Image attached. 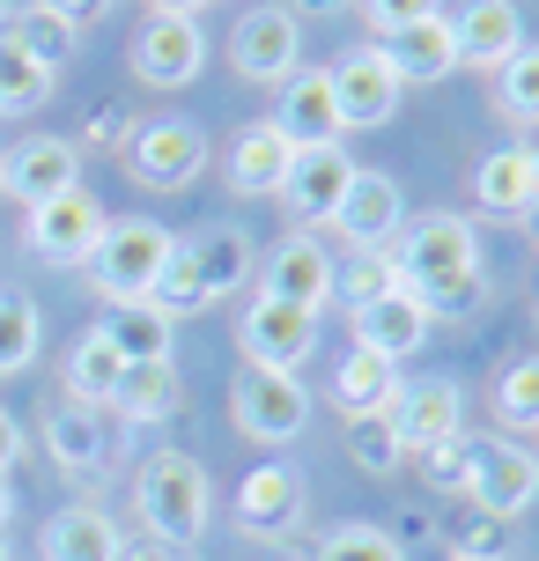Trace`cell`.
Wrapping results in <instances>:
<instances>
[{
  "mask_svg": "<svg viewBox=\"0 0 539 561\" xmlns=\"http://www.w3.org/2000/svg\"><path fill=\"white\" fill-rule=\"evenodd\" d=\"M126 170L141 178L148 193H185L207 170V134L193 118H148V126L126 134Z\"/></svg>",
  "mask_w": 539,
  "mask_h": 561,
  "instance_id": "cell-6",
  "label": "cell"
},
{
  "mask_svg": "<svg viewBox=\"0 0 539 561\" xmlns=\"http://www.w3.org/2000/svg\"><path fill=\"white\" fill-rule=\"evenodd\" d=\"M37 547H45V561H126V539H118L112 510H96V503L59 510Z\"/></svg>",
  "mask_w": 539,
  "mask_h": 561,
  "instance_id": "cell-25",
  "label": "cell"
},
{
  "mask_svg": "<svg viewBox=\"0 0 539 561\" xmlns=\"http://www.w3.org/2000/svg\"><path fill=\"white\" fill-rule=\"evenodd\" d=\"M259 296H274V304H288V310H311V318L333 304V259H325V244H318L311 229H296V237H282V244L266 252Z\"/></svg>",
  "mask_w": 539,
  "mask_h": 561,
  "instance_id": "cell-14",
  "label": "cell"
},
{
  "mask_svg": "<svg viewBox=\"0 0 539 561\" xmlns=\"http://www.w3.org/2000/svg\"><path fill=\"white\" fill-rule=\"evenodd\" d=\"M341 444H347V458L363 466V473H399V428H392V414H347L341 421Z\"/></svg>",
  "mask_w": 539,
  "mask_h": 561,
  "instance_id": "cell-33",
  "label": "cell"
},
{
  "mask_svg": "<svg viewBox=\"0 0 539 561\" xmlns=\"http://www.w3.org/2000/svg\"><path fill=\"white\" fill-rule=\"evenodd\" d=\"M185 259H193V280H199V296H207V304H222L229 288H244V280H252V244H244L237 229H207V237H193Z\"/></svg>",
  "mask_w": 539,
  "mask_h": 561,
  "instance_id": "cell-29",
  "label": "cell"
},
{
  "mask_svg": "<svg viewBox=\"0 0 539 561\" xmlns=\"http://www.w3.org/2000/svg\"><path fill=\"white\" fill-rule=\"evenodd\" d=\"M333 399H341L347 414H385V407L399 399V363L369 355V347H347L341 377H333Z\"/></svg>",
  "mask_w": 539,
  "mask_h": 561,
  "instance_id": "cell-31",
  "label": "cell"
},
{
  "mask_svg": "<svg viewBox=\"0 0 539 561\" xmlns=\"http://www.w3.org/2000/svg\"><path fill=\"white\" fill-rule=\"evenodd\" d=\"M229 407H237V428H244L252 444H296V436H303V421H311V392H303V377L252 369V363L237 369Z\"/></svg>",
  "mask_w": 539,
  "mask_h": 561,
  "instance_id": "cell-5",
  "label": "cell"
},
{
  "mask_svg": "<svg viewBox=\"0 0 539 561\" xmlns=\"http://www.w3.org/2000/svg\"><path fill=\"white\" fill-rule=\"evenodd\" d=\"M385 259H392V274L406 296H428V288H444L451 274H466V266H481V229L466 222V215H406L399 222V237L385 244Z\"/></svg>",
  "mask_w": 539,
  "mask_h": 561,
  "instance_id": "cell-2",
  "label": "cell"
},
{
  "mask_svg": "<svg viewBox=\"0 0 539 561\" xmlns=\"http://www.w3.org/2000/svg\"><path fill=\"white\" fill-rule=\"evenodd\" d=\"M207 0H148V15H199Z\"/></svg>",
  "mask_w": 539,
  "mask_h": 561,
  "instance_id": "cell-47",
  "label": "cell"
},
{
  "mask_svg": "<svg viewBox=\"0 0 539 561\" xmlns=\"http://www.w3.org/2000/svg\"><path fill=\"white\" fill-rule=\"evenodd\" d=\"M89 148H126V112H118V104H104V112L89 118Z\"/></svg>",
  "mask_w": 539,
  "mask_h": 561,
  "instance_id": "cell-43",
  "label": "cell"
},
{
  "mask_svg": "<svg viewBox=\"0 0 539 561\" xmlns=\"http://www.w3.org/2000/svg\"><path fill=\"white\" fill-rule=\"evenodd\" d=\"M237 347H244L252 369H282V377H296V369L311 363V347H318V318L311 310L274 304V296H252V310L237 318Z\"/></svg>",
  "mask_w": 539,
  "mask_h": 561,
  "instance_id": "cell-9",
  "label": "cell"
},
{
  "mask_svg": "<svg viewBox=\"0 0 539 561\" xmlns=\"http://www.w3.org/2000/svg\"><path fill=\"white\" fill-rule=\"evenodd\" d=\"M126 561H185L177 547H141V554H126Z\"/></svg>",
  "mask_w": 539,
  "mask_h": 561,
  "instance_id": "cell-48",
  "label": "cell"
},
{
  "mask_svg": "<svg viewBox=\"0 0 539 561\" xmlns=\"http://www.w3.org/2000/svg\"><path fill=\"white\" fill-rule=\"evenodd\" d=\"M451 561H511V525H503V517H481V510H473V517H466V525H451Z\"/></svg>",
  "mask_w": 539,
  "mask_h": 561,
  "instance_id": "cell-39",
  "label": "cell"
},
{
  "mask_svg": "<svg viewBox=\"0 0 539 561\" xmlns=\"http://www.w3.org/2000/svg\"><path fill=\"white\" fill-rule=\"evenodd\" d=\"M333 104H341V126L355 134V126H385V118L399 112V82L392 67H385V53H347L341 67H333Z\"/></svg>",
  "mask_w": 539,
  "mask_h": 561,
  "instance_id": "cell-21",
  "label": "cell"
},
{
  "mask_svg": "<svg viewBox=\"0 0 539 561\" xmlns=\"http://www.w3.org/2000/svg\"><path fill=\"white\" fill-rule=\"evenodd\" d=\"M37 340H45V318L30 296H0V377L37 363Z\"/></svg>",
  "mask_w": 539,
  "mask_h": 561,
  "instance_id": "cell-34",
  "label": "cell"
},
{
  "mask_svg": "<svg viewBox=\"0 0 539 561\" xmlns=\"http://www.w3.org/2000/svg\"><path fill=\"white\" fill-rule=\"evenodd\" d=\"M341 8H355V0H288L296 23H303V15H341Z\"/></svg>",
  "mask_w": 539,
  "mask_h": 561,
  "instance_id": "cell-46",
  "label": "cell"
},
{
  "mask_svg": "<svg viewBox=\"0 0 539 561\" xmlns=\"http://www.w3.org/2000/svg\"><path fill=\"white\" fill-rule=\"evenodd\" d=\"M8 510H15V495H8V480H0V525H8Z\"/></svg>",
  "mask_w": 539,
  "mask_h": 561,
  "instance_id": "cell-49",
  "label": "cell"
},
{
  "mask_svg": "<svg viewBox=\"0 0 539 561\" xmlns=\"http://www.w3.org/2000/svg\"><path fill=\"white\" fill-rule=\"evenodd\" d=\"M229 67H237L244 82L282 89L288 75L303 67V23H296L288 8H252V15H237V30H229Z\"/></svg>",
  "mask_w": 539,
  "mask_h": 561,
  "instance_id": "cell-11",
  "label": "cell"
},
{
  "mask_svg": "<svg viewBox=\"0 0 539 561\" xmlns=\"http://www.w3.org/2000/svg\"><path fill=\"white\" fill-rule=\"evenodd\" d=\"M96 333L112 340L126 363H171V318L156 304H104Z\"/></svg>",
  "mask_w": 539,
  "mask_h": 561,
  "instance_id": "cell-28",
  "label": "cell"
},
{
  "mask_svg": "<svg viewBox=\"0 0 539 561\" xmlns=\"http://www.w3.org/2000/svg\"><path fill=\"white\" fill-rule=\"evenodd\" d=\"M495 112L511 126H539V45H525L495 67Z\"/></svg>",
  "mask_w": 539,
  "mask_h": 561,
  "instance_id": "cell-32",
  "label": "cell"
},
{
  "mask_svg": "<svg viewBox=\"0 0 539 561\" xmlns=\"http://www.w3.org/2000/svg\"><path fill=\"white\" fill-rule=\"evenodd\" d=\"M45 8H53V15H67L74 30H89L96 15H112V0H45Z\"/></svg>",
  "mask_w": 539,
  "mask_h": 561,
  "instance_id": "cell-44",
  "label": "cell"
},
{
  "mask_svg": "<svg viewBox=\"0 0 539 561\" xmlns=\"http://www.w3.org/2000/svg\"><path fill=\"white\" fill-rule=\"evenodd\" d=\"M532 458H539V444H532Z\"/></svg>",
  "mask_w": 539,
  "mask_h": 561,
  "instance_id": "cell-52",
  "label": "cell"
},
{
  "mask_svg": "<svg viewBox=\"0 0 539 561\" xmlns=\"http://www.w3.org/2000/svg\"><path fill=\"white\" fill-rule=\"evenodd\" d=\"M355 318V347H369V355H385V363H406L414 347L428 340V310L406 296V288H385L377 304L347 310Z\"/></svg>",
  "mask_w": 539,
  "mask_h": 561,
  "instance_id": "cell-22",
  "label": "cell"
},
{
  "mask_svg": "<svg viewBox=\"0 0 539 561\" xmlns=\"http://www.w3.org/2000/svg\"><path fill=\"white\" fill-rule=\"evenodd\" d=\"M399 222H406V199H399V185L385 178V170H355V185H347L333 229H341L355 252H385V244L399 237Z\"/></svg>",
  "mask_w": 539,
  "mask_h": 561,
  "instance_id": "cell-18",
  "label": "cell"
},
{
  "mask_svg": "<svg viewBox=\"0 0 539 561\" xmlns=\"http://www.w3.org/2000/svg\"><path fill=\"white\" fill-rule=\"evenodd\" d=\"M104 229H112V215L96 207V193L74 185V193L30 207V252L45 259V266H89L96 244H104Z\"/></svg>",
  "mask_w": 539,
  "mask_h": 561,
  "instance_id": "cell-8",
  "label": "cell"
},
{
  "mask_svg": "<svg viewBox=\"0 0 539 561\" xmlns=\"http://www.w3.org/2000/svg\"><path fill=\"white\" fill-rule=\"evenodd\" d=\"M0 30H8V0H0Z\"/></svg>",
  "mask_w": 539,
  "mask_h": 561,
  "instance_id": "cell-50",
  "label": "cell"
},
{
  "mask_svg": "<svg viewBox=\"0 0 539 561\" xmlns=\"http://www.w3.org/2000/svg\"><path fill=\"white\" fill-rule=\"evenodd\" d=\"M473 199H481L488 215H503V222L532 215V207H539V148H525V140L488 148L481 170H473Z\"/></svg>",
  "mask_w": 539,
  "mask_h": 561,
  "instance_id": "cell-19",
  "label": "cell"
},
{
  "mask_svg": "<svg viewBox=\"0 0 539 561\" xmlns=\"http://www.w3.org/2000/svg\"><path fill=\"white\" fill-rule=\"evenodd\" d=\"M288 163H296V148H288V134L274 126V118H259V126H244V134L229 140V193H282Z\"/></svg>",
  "mask_w": 539,
  "mask_h": 561,
  "instance_id": "cell-24",
  "label": "cell"
},
{
  "mask_svg": "<svg viewBox=\"0 0 539 561\" xmlns=\"http://www.w3.org/2000/svg\"><path fill=\"white\" fill-rule=\"evenodd\" d=\"M134 510L156 533V547H193L207 533V517H215V480H207V466L193 450H156L141 466V480H134Z\"/></svg>",
  "mask_w": 539,
  "mask_h": 561,
  "instance_id": "cell-1",
  "label": "cell"
},
{
  "mask_svg": "<svg viewBox=\"0 0 539 561\" xmlns=\"http://www.w3.org/2000/svg\"><path fill=\"white\" fill-rule=\"evenodd\" d=\"M23 458V428H15V414L0 407V480H8V466Z\"/></svg>",
  "mask_w": 539,
  "mask_h": 561,
  "instance_id": "cell-45",
  "label": "cell"
},
{
  "mask_svg": "<svg viewBox=\"0 0 539 561\" xmlns=\"http://www.w3.org/2000/svg\"><path fill=\"white\" fill-rule=\"evenodd\" d=\"M74 185H82V148L59 134H30L0 156V193L15 207H45V199L74 193Z\"/></svg>",
  "mask_w": 539,
  "mask_h": 561,
  "instance_id": "cell-10",
  "label": "cell"
},
{
  "mask_svg": "<svg viewBox=\"0 0 539 561\" xmlns=\"http://www.w3.org/2000/svg\"><path fill=\"white\" fill-rule=\"evenodd\" d=\"M177 407H185L177 363H126V377H118V392H112L118 421H171Z\"/></svg>",
  "mask_w": 539,
  "mask_h": 561,
  "instance_id": "cell-26",
  "label": "cell"
},
{
  "mask_svg": "<svg viewBox=\"0 0 539 561\" xmlns=\"http://www.w3.org/2000/svg\"><path fill=\"white\" fill-rule=\"evenodd\" d=\"M363 8V23L377 30V37H392V30H406V23H428V15H444L436 0H355Z\"/></svg>",
  "mask_w": 539,
  "mask_h": 561,
  "instance_id": "cell-42",
  "label": "cell"
},
{
  "mask_svg": "<svg viewBox=\"0 0 539 561\" xmlns=\"http://www.w3.org/2000/svg\"><path fill=\"white\" fill-rule=\"evenodd\" d=\"M0 561H8V539H0Z\"/></svg>",
  "mask_w": 539,
  "mask_h": 561,
  "instance_id": "cell-51",
  "label": "cell"
},
{
  "mask_svg": "<svg viewBox=\"0 0 539 561\" xmlns=\"http://www.w3.org/2000/svg\"><path fill=\"white\" fill-rule=\"evenodd\" d=\"M422 458V480L436 495H466V466H473V444L458 436V444H436V450H414Z\"/></svg>",
  "mask_w": 539,
  "mask_h": 561,
  "instance_id": "cell-41",
  "label": "cell"
},
{
  "mask_svg": "<svg viewBox=\"0 0 539 561\" xmlns=\"http://www.w3.org/2000/svg\"><path fill=\"white\" fill-rule=\"evenodd\" d=\"M355 156H347L341 140L333 148H296V163H288V178H282V207H288V222L296 229H333V215H341V199H347V185H355Z\"/></svg>",
  "mask_w": 539,
  "mask_h": 561,
  "instance_id": "cell-7",
  "label": "cell"
},
{
  "mask_svg": "<svg viewBox=\"0 0 539 561\" xmlns=\"http://www.w3.org/2000/svg\"><path fill=\"white\" fill-rule=\"evenodd\" d=\"M237 525H244V539H288L303 525V473L296 466H252L237 488Z\"/></svg>",
  "mask_w": 539,
  "mask_h": 561,
  "instance_id": "cell-16",
  "label": "cell"
},
{
  "mask_svg": "<svg viewBox=\"0 0 539 561\" xmlns=\"http://www.w3.org/2000/svg\"><path fill=\"white\" fill-rule=\"evenodd\" d=\"M414 304H422L428 318H473V310L488 304V266H466V274H451L444 288H428V296H414Z\"/></svg>",
  "mask_w": 539,
  "mask_h": 561,
  "instance_id": "cell-40",
  "label": "cell"
},
{
  "mask_svg": "<svg viewBox=\"0 0 539 561\" xmlns=\"http://www.w3.org/2000/svg\"><path fill=\"white\" fill-rule=\"evenodd\" d=\"M171 229L148 222V215H126V222L104 229V244L89 259V280H96V296L104 304H148V288L163 274V259H171Z\"/></svg>",
  "mask_w": 539,
  "mask_h": 561,
  "instance_id": "cell-3",
  "label": "cell"
},
{
  "mask_svg": "<svg viewBox=\"0 0 539 561\" xmlns=\"http://www.w3.org/2000/svg\"><path fill=\"white\" fill-rule=\"evenodd\" d=\"M466 503L481 510V517L517 525L539 503V458L525 444H511V436H481L473 444V466H466Z\"/></svg>",
  "mask_w": 539,
  "mask_h": 561,
  "instance_id": "cell-4",
  "label": "cell"
},
{
  "mask_svg": "<svg viewBox=\"0 0 539 561\" xmlns=\"http://www.w3.org/2000/svg\"><path fill=\"white\" fill-rule=\"evenodd\" d=\"M0 37H8V45H15V53H23V59H37L45 75H59V67L74 59V45H82V30L67 23V15H53L45 0H30V8H15Z\"/></svg>",
  "mask_w": 539,
  "mask_h": 561,
  "instance_id": "cell-27",
  "label": "cell"
},
{
  "mask_svg": "<svg viewBox=\"0 0 539 561\" xmlns=\"http://www.w3.org/2000/svg\"><path fill=\"white\" fill-rule=\"evenodd\" d=\"M53 96V75L37 67V59H23L8 37H0V118H23V112H37Z\"/></svg>",
  "mask_w": 539,
  "mask_h": 561,
  "instance_id": "cell-35",
  "label": "cell"
},
{
  "mask_svg": "<svg viewBox=\"0 0 539 561\" xmlns=\"http://www.w3.org/2000/svg\"><path fill=\"white\" fill-rule=\"evenodd\" d=\"M311 561H406V547H399L385 525H333V533L311 547Z\"/></svg>",
  "mask_w": 539,
  "mask_h": 561,
  "instance_id": "cell-37",
  "label": "cell"
},
{
  "mask_svg": "<svg viewBox=\"0 0 539 561\" xmlns=\"http://www.w3.org/2000/svg\"><path fill=\"white\" fill-rule=\"evenodd\" d=\"M45 450H53L59 473H104V450H112V421H104V407H53L45 414Z\"/></svg>",
  "mask_w": 539,
  "mask_h": 561,
  "instance_id": "cell-23",
  "label": "cell"
},
{
  "mask_svg": "<svg viewBox=\"0 0 539 561\" xmlns=\"http://www.w3.org/2000/svg\"><path fill=\"white\" fill-rule=\"evenodd\" d=\"M451 37H458V67L495 75L511 53H525V15H517V0H466L451 15Z\"/></svg>",
  "mask_w": 539,
  "mask_h": 561,
  "instance_id": "cell-17",
  "label": "cell"
},
{
  "mask_svg": "<svg viewBox=\"0 0 539 561\" xmlns=\"http://www.w3.org/2000/svg\"><path fill=\"white\" fill-rule=\"evenodd\" d=\"M377 53L392 67V82H444L458 75V37H451V15H428V23H406L392 37H377Z\"/></svg>",
  "mask_w": 539,
  "mask_h": 561,
  "instance_id": "cell-20",
  "label": "cell"
},
{
  "mask_svg": "<svg viewBox=\"0 0 539 561\" xmlns=\"http://www.w3.org/2000/svg\"><path fill=\"white\" fill-rule=\"evenodd\" d=\"M385 288H399V274H392V259H385V252H355V266H333V296H341L347 310L377 304Z\"/></svg>",
  "mask_w": 539,
  "mask_h": 561,
  "instance_id": "cell-38",
  "label": "cell"
},
{
  "mask_svg": "<svg viewBox=\"0 0 539 561\" xmlns=\"http://www.w3.org/2000/svg\"><path fill=\"white\" fill-rule=\"evenodd\" d=\"M274 126L288 134V148H333L347 134L341 126V104H333V67H296L282 82V112Z\"/></svg>",
  "mask_w": 539,
  "mask_h": 561,
  "instance_id": "cell-15",
  "label": "cell"
},
{
  "mask_svg": "<svg viewBox=\"0 0 539 561\" xmlns=\"http://www.w3.org/2000/svg\"><path fill=\"white\" fill-rule=\"evenodd\" d=\"M399 428V450H436V444H458L466 436V392L458 377H422V385H399V399L385 407Z\"/></svg>",
  "mask_w": 539,
  "mask_h": 561,
  "instance_id": "cell-13",
  "label": "cell"
},
{
  "mask_svg": "<svg viewBox=\"0 0 539 561\" xmlns=\"http://www.w3.org/2000/svg\"><path fill=\"white\" fill-rule=\"evenodd\" d=\"M495 421L539 436V355H525V363H511L495 377Z\"/></svg>",
  "mask_w": 539,
  "mask_h": 561,
  "instance_id": "cell-36",
  "label": "cell"
},
{
  "mask_svg": "<svg viewBox=\"0 0 539 561\" xmlns=\"http://www.w3.org/2000/svg\"><path fill=\"white\" fill-rule=\"evenodd\" d=\"M126 59H134V75H141L148 89H185V82H199V67H207V37H199L193 15H148V23L134 30Z\"/></svg>",
  "mask_w": 539,
  "mask_h": 561,
  "instance_id": "cell-12",
  "label": "cell"
},
{
  "mask_svg": "<svg viewBox=\"0 0 539 561\" xmlns=\"http://www.w3.org/2000/svg\"><path fill=\"white\" fill-rule=\"evenodd\" d=\"M118 377H126V355L89 325V333L67 347V399H74V407H112Z\"/></svg>",
  "mask_w": 539,
  "mask_h": 561,
  "instance_id": "cell-30",
  "label": "cell"
}]
</instances>
